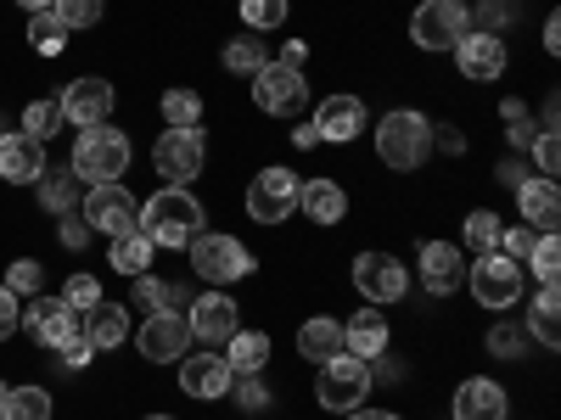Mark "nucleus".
Returning <instances> with one entry per match:
<instances>
[{"instance_id": "obj_34", "label": "nucleus", "mask_w": 561, "mask_h": 420, "mask_svg": "<svg viewBox=\"0 0 561 420\" xmlns=\"http://www.w3.org/2000/svg\"><path fill=\"white\" fill-rule=\"evenodd\" d=\"M264 62H270V51H264V34H237V39L225 45V68H230V73H242V79H253Z\"/></svg>"}, {"instance_id": "obj_57", "label": "nucleus", "mask_w": 561, "mask_h": 420, "mask_svg": "<svg viewBox=\"0 0 561 420\" xmlns=\"http://www.w3.org/2000/svg\"><path fill=\"white\" fill-rule=\"evenodd\" d=\"M545 51H550V57L561 51V18H556V12L545 18Z\"/></svg>"}, {"instance_id": "obj_43", "label": "nucleus", "mask_w": 561, "mask_h": 420, "mask_svg": "<svg viewBox=\"0 0 561 420\" xmlns=\"http://www.w3.org/2000/svg\"><path fill=\"white\" fill-rule=\"evenodd\" d=\"M62 303H68V308H79V314H84V308H96V303H102V280H96V275H84V269H79V275H68Z\"/></svg>"}, {"instance_id": "obj_3", "label": "nucleus", "mask_w": 561, "mask_h": 420, "mask_svg": "<svg viewBox=\"0 0 561 420\" xmlns=\"http://www.w3.org/2000/svg\"><path fill=\"white\" fill-rule=\"evenodd\" d=\"M73 179L84 185H118L124 168H129V135L113 129V124H96V129H79L73 140Z\"/></svg>"}, {"instance_id": "obj_1", "label": "nucleus", "mask_w": 561, "mask_h": 420, "mask_svg": "<svg viewBox=\"0 0 561 420\" xmlns=\"http://www.w3.org/2000/svg\"><path fill=\"white\" fill-rule=\"evenodd\" d=\"M140 230L152 247H192L203 236V202L180 185H163L158 197L140 202Z\"/></svg>"}, {"instance_id": "obj_48", "label": "nucleus", "mask_w": 561, "mask_h": 420, "mask_svg": "<svg viewBox=\"0 0 561 420\" xmlns=\"http://www.w3.org/2000/svg\"><path fill=\"white\" fill-rule=\"evenodd\" d=\"M18 325H23V298L7 287V280H0V342H7Z\"/></svg>"}, {"instance_id": "obj_27", "label": "nucleus", "mask_w": 561, "mask_h": 420, "mask_svg": "<svg viewBox=\"0 0 561 420\" xmlns=\"http://www.w3.org/2000/svg\"><path fill=\"white\" fill-rule=\"evenodd\" d=\"M298 208L314 219V224H337L343 213H348V191L337 179H309L304 191H298Z\"/></svg>"}, {"instance_id": "obj_11", "label": "nucleus", "mask_w": 561, "mask_h": 420, "mask_svg": "<svg viewBox=\"0 0 561 420\" xmlns=\"http://www.w3.org/2000/svg\"><path fill=\"white\" fill-rule=\"evenodd\" d=\"M348 280H354V292H359L370 308L399 303V298L410 292L404 264H399V258H388V253H359V258H354V269H348Z\"/></svg>"}, {"instance_id": "obj_40", "label": "nucleus", "mask_w": 561, "mask_h": 420, "mask_svg": "<svg viewBox=\"0 0 561 420\" xmlns=\"http://www.w3.org/2000/svg\"><path fill=\"white\" fill-rule=\"evenodd\" d=\"M528 269L539 275V287H556V275H561V242H556V230H545V236H534Z\"/></svg>"}, {"instance_id": "obj_55", "label": "nucleus", "mask_w": 561, "mask_h": 420, "mask_svg": "<svg viewBox=\"0 0 561 420\" xmlns=\"http://www.w3.org/2000/svg\"><path fill=\"white\" fill-rule=\"evenodd\" d=\"M500 118H505V129H511V124H534L528 102H517V96H511V102H500Z\"/></svg>"}, {"instance_id": "obj_49", "label": "nucleus", "mask_w": 561, "mask_h": 420, "mask_svg": "<svg viewBox=\"0 0 561 420\" xmlns=\"http://www.w3.org/2000/svg\"><path fill=\"white\" fill-rule=\"evenodd\" d=\"M57 236H62V247H68V253H84V242H90V224L79 219V208H73V213H62Z\"/></svg>"}, {"instance_id": "obj_33", "label": "nucleus", "mask_w": 561, "mask_h": 420, "mask_svg": "<svg viewBox=\"0 0 561 420\" xmlns=\"http://www.w3.org/2000/svg\"><path fill=\"white\" fill-rule=\"evenodd\" d=\"M0 420H51V393L45 387H12L0 398Z\"/></svg>"}, {"instance_id": "obj_51", "label": "nucleus", "mask_w": 561, "mask_h": 420, "mask_svg": "<svg viewBox=\"0 0 561 420\" xmlns=\"http://www.w3.org/2000/svg\"><path fill=\"white\" fill-rule=\"evenodd\" d=\"M433 147H444L449 158H460V152H466V135H460L455 124H438V129H433Z\"/></svg>"}, {"instance_id": "obj_39", "label": "nucleus", "mask_w": 561, "mask_h": 420, "mask_svg": "<svg viewBox=\"0 0 561 420\" xmlns=\"http://www.w3.org/2000/svg\"><path fill=\"white\" fill-rule=\"evenodd\" d=\"M293 18V7L287 0H242V23H248V34H270V28H280Z\"/></svg>"}, {"instance_id": "obj_47", "label": "nucleus", "mask_w": 561, "mask_h": 420, "mask_svg": "<svg viewBox=\"0 0 561 420\" xmlns=\"http://www.w3.org/2000/svg\"><path fill=\"white\" fill-rule=\"evenodd\" d=\"M534 163H539V174H545V179H556V168H561L556 129H539V135H534Z\"/></svg>"}, {"instance_id": "obj_24", "label": "nucleus", "mask_w": 561, "mask_h": 420, "mask_svg": "<svg viewBox=\"0 0 561 420\" xmlns=\"http://www.w3.org/2000/svg\"><path fill=\"white\" fill-rule=\"evenodd\" d=\"M343 353H354V359H365V364H377L382 353H388V319H382V308H359L348 325H343Z\"/></svg>"}, {"instance_id": "obj_9", "label": "nucleus", "mask_w": 561, "mask_h": 420, "mask_svg": "<svg viewBox=\"0 0 561 420\" xmlns=\"http://www.w3.org/2000/svg\"><path fill=\"white\" fill-rule=\"evenodd\" d=\"M203 163H208V140H203V129H163L158 135V147H152V168L163 174V185H192L197 174H203Z\"/></svg>"}, {"instance_id": "obj_50", "label": "nucleus", "mask_w": 561, "mask_h": 420, "mask_svg": "<svg viewBox=\"0 0 561 420\" xmlns=\"http://www.w3.org/2000/svg\"><path fill=\"white\" fill-rule=\"evenodd\" d=\"M505 23H511V7H505V0H483V7H478V23H472V28H478V34H500Z\"/></svg>"}, {"instance_id": "obj_59", "label": "nucleus", "mask_w": 561, "mask_h": 420, "mask_svg": "<svg viewBox=\"0 0 561 420\" xmlns=\"http://www.w3.org/2000/svg\"><path fill=\"white\" fill-rule=\"evenodd\" d=\"M18 7H28V12H45V7H51V0H18Z\"/></svg>"}, {"instance_id": "obj_56", "label": "nucleus", "mask_w": 561, "mask_h": 420, "mask_svg": "<svg viewBox=\"0 0 561 420\" xmlns=\"http://www.w3.org/2000/svg\"><path fill=\"white\" fill-rule=\"evenodd\" d=\"M293 147H298V152H314V147H320V129H314V124H298V129H293Z\"/></svg>"}, {"instance_id": "obj_16", "label": "nucleus", "mask_w": 561, "mask_h": 420, "mask_svg": "<svg viewBox=\"0 0 561 420\" xmlns=\"http://www.w3.org/2000/svg\"><path fill=\"white\" fill-rule=\"evenodd\" d=\"M135 342H140V353H147L152 364H180L185 348H192V325H185L180 308H158V314H147V325H140Z\"/></svg>"}, {"instance_id": "obj_13", "label": "nucleus", "mask_w": 561, "mask_h": 420, "mask_svg": "<svg viewBox=\"0 0 561 420\" xmlns=\"http://www.w3.org/2000/svg\"><path fill=\"white\" fill-rule=\"evenodd\" d=\"M185 325H192V342H203V348H225L230 337L242 331V303H237V298H225V292L214 287V292L192 298V314H185Z\"/></svg>"}, {"instance_id": "obj_2", "label": "nucleus", "mask_w": 561, "mask_h": 420, "mask_svg": "<svg viewBox=\"0 0 561 420\" xmlns=\"http://www.w3.org/2000/svg\"><path fill=\"white\" fill-rule=\"evenodd\" d=\"M433 152V118L415 113V107H393L382 124H377V158L393 168V174H415Z\"/></svg>"}, {"instance_id": "obj_52", "label": "nucleus", "mask_w": 561, "mask_h": 420, "mask_svg": "<svg viewBox=\"0 0 561 420\" xmlns=\"http://www.w3.org/2000/svg\"><path fill=\"white\" fill-rule=\"evenodd\" d=\"M523 179H528V163H523V158H505V163H500V185H505V191H517Z\"/></svg>"}, {"instance_id": "obj_60", "label": "nucleus", "mask_w": 561, "mask_h": 420, "mask_svg": "<svg viewBox=\"0 0 561 420\" xmlns=\"http://www.w3.org/2000/svg\"><path fill=\"white\" fill-rule=\"evenodd\" d=\"M147 420H174V415H147Z\"/></svg>"}, {"instance_id": "obj_36", "label": "nucleus", "mask_w": 561, "mask_h": 420, "mask_svg": "<svg viewBox=\"0 0 561 420\" xmlns=\"http://www.w3.org/2000/svg\"><path fill=\"white\" fill-rule=\"evenodd\" d=\"M135 303L147 308V314H158V308H180V303H192L180 287H169V280H158V275H135Z\"/></svg>"}, {"instance_id": "obj_35", "label": "nucleus", "mask_w": 561, "mask_h": 420, "mask_svg": "<svg viewBox=\"0 0 561 420\" xmlns=\"http://www.w3.org/2000/svg\"><path fill=\"white\" fill-rule=\"evenodd\" d=\"M28 45L39 57H62V45H68V28L57 23V12L45 7V12H28Z\"/></svg>"}, {"instance_id": "obj_58", "label": "nucleus", "mask_w": 561, "mask_h": 420, "mask_svg": "<svg viewBox=\"0 0 561 420\" xmlns=\"http://www.w3.org/2000/svg\"><path fill=\"white\" fill-rule=\"evenodd\" d=\"M343 420H399V415H393V409H365V404H359V409H348Z\"/></svg>"}, {"instance_id": "obj_14", "label": "nucleus", "mask_w": 561, "mask_h": 420, "mask_svg": "<svg viewBox=\"0 0 561 420\" xmlns=\"http://www.w3.org/2000/svg\"><path fill=\"white\" fill-rule=\"evenodd\" d=\"M23 325H28V337L39 342V348H68V342H79L84 337V319H79V308H68L62 298H34L28 308H23Z\"/></svg>"}, {"instance_id": "obj_8", "label": "nucleus", "mask_w": 561, "mask_h": 420, "mask_svg": "<svg viewBox=\"0 0 561 420\" xmlns=\"http://www.w3.org/2000/svg\"><path fill=\"white\" fill-rule=\"evenodd\" d=\"M253 102H259V113H270V118H298L304 102H309L304 68H287V62L270 57V62L253 73Z\"/></svg>"}, {"instance_id": "obj_21", "label": "nucleus", "mask_w": 561, "mask_h": 420, "mask_svg": "<svg viewBox=\"0 0 561 420\" xmlns=\"http://www.w3.org/2000/svg\"><path fill=\"white\" fill-rule=\"evenodd\" d=\"M45 168H51V163H45V147H39V140H28L23 129L12 135H0V179H7V185H34Z\"/></svg>"}, {"instance_id": "obj_31", "label": "nucleus", "mask_w": 561, "mask_h": 420, "mask_svg": "<svg viewBox=\"0 0 561 420\" xmlns=\"http://www.w3.org/2000/svg\"><path fill=\"white\" fill-rule=\"evenodd\" d=\"M34 191H39V202H45V213H73V197H79V179H73V168H45L39 179H34Z\"/></svg>"}, {"instance_id": "obj_42", "label": "nucleus", "mask_w": 561, "mask_h": 420, "mask_svg": "<svg viewBox=\"0 0 561 420\" xmlns=\"http://www.w3.org/2000/svg\"><path fill=\"white\" fill-rule=\"evenodd\" d=\"M534 348V337L523 331V325H494V331H489V353L494 359H523Z\"/></svg>"}, {"instance_id": "obj_62", "label": "nucleus", "mask_w": 561, "mask_h": 420, "mask_svg": "<svg viewBox=\"0 0 561 420\" xmlns=\"http://www.w3.org/2000/svg\"><path fill=\"white\" fill-rule=\"evenodd\" d=\"M7 393H12V387H7V382H0V398H7Z\"/></svg>"}, {"instance_id": "obj_26", "label": "nucleus", "mask_w": 561, "mask_h": 420, "mask_svg": "<svg viewBox=\"0 0 561 420\" xmlns=\"http://www.w3.org/2000/svg\"><path fill=\"white\" fill-rule=\"evenodd\" d=\"M298 353H304L309 364H325L332 353H343V319H332V314L304 319V325H298Z\"/></svg>"}, {"instance_id": "obj_38", "label": "nucleus", "mask_w": 561, "mask_h": 420, "mask_svg": "<svg viewBox=\"0 0 561 420\" xmlns=\"http://www.w3.org/2000/svg\"><path fill=\"white\" fill-rule=\"evenodd\" d=\"M18 124H23V135H28V140H39V147H45V140H51V135L62 129V107H57V102H28Z\"/></svg>"}, {"instance_id": "obj_53", "label": "nucleus", "mask_w": 561, "mask_h": 420, "mask_svg": "<svg viewBox=\"0 0 561 420\" xmlns=\"http://www.w3.org/2000/svg\"><path fill=\"white\" fill-rule=\"evenodd\" d=\"M90 359H96V348H90V342H84V337H79V342H68V348H62V364H68V370H84V364H90Z\"/></svg>"}, {"instance_id": "obj_45", "label": "nucleus", "mask_w": 561, "mask_h": 420, "mask_svg": "<svg viewBox=\"0 0 561 420\" xmlns=\"http://www.w3.org/2000/svg\"><path fill=\"white\" fill-rule=\"evenodd\" d=\"M534 236H539V230H528V224H505V230H500V253H505L511 264H523V258L534 253Z\"/></svg>"}, {"instance_id": "obj_32", "label": "nucleus", "mask_w": 561, "mask_h": 420, "mask_svg": "<svg viewBox=\"0 0 561 420\" xmlns=\"http://www.w3.org/2000/svg\"><path fill=\"white\" fill-rule=\"evenodd\" d=\"M500 213L478 208V213H466V230H460V253L466 258H478V253H500Z\"/></svg>"}, {"instance_id": "obj_54", "label": "nucleus", "mask_w": 561, "mask_h": 420, "mask_svg": "<svg viewBox=\"0 0 561 420\" xmlns=\"http://www.w3.org/2000/svg\"><path fill=\"white\" fill-rule=\"evenodd\" d=\"M275 62H287V68H309V45H304V39H287Z\"/></svg>"}, {"instance_id": "obj_61", "label": "nucleus", "mask_w": 561, "mask_h": 420, "mask_svg": "<svg viewBox=\"0 0 561 420\" xmlns=\"http://www.w3.org/2000/svg\"><path fill=\"white\" fill-rule=\"evenodd\" d=\"M0 135H7V113H0Z\"/></svg>"}, {"instance_id": "obj_4", "label": "nucleus", "mask_w": 561, "mask_h": 420, "mask_svg": "<svg viewBox=\"0 0 561 420\" xmlns=\"http://www.w3.org/2000/svg\"><path fill=\"white\" fill-rule=\"evenodd\" d=\"M370 382H377V370H370L365 359H354V353H332V359L320 364L314 398H320V409L348 415V409H359V404L370 398Z\"/></svg>"}, {"instance_id": "obj_6", "label": "nucleus", "mask_w": 561, "mask_h": 420, "mask_svg": "<svg viewBox=\"0 0 561 420\" xmlns=\"http://www.w3.org/2000/svg\"><path fill=\"white\" fill-rule=\"evenodd\" d=\"M466 34H472V12L460 0H421L410 18V39L421 51H455Z\"/></svg>"}, {"instance_id": "obj_5", "label": "nucleus", "mask_w": 561, "mask_h": 420, "mask_svg": "<svg viewBox=\"0 0 561 420\" xmlns=\"http://www.w3.org/2000/svg\"><path fill=\"white\" fill-rule=\"evenodd\" d=\"M192 269L208 280V287H230V280H248L259 264L248 253L242 236H225V230H203L192 242Z\"/></svg>"}, {"instance_id": "obj_44", "label": "nucleus", "mask_w": 561, "mask_h": 420, "mask_svg": "<svg viewBox=\"0 0 561 420\" xmlns=\"http://www.w3.org/2000/svg\"><path fill=\"white\" fill-rule=\"evenodd\" d=\"M230 398H237V409H248V415H259V409H270V387H264V376H237L230 382Z\"/></svg>"}, {"instance_id": "obj_20", "label": "nucleus", "mask_w": 561, "mask_h": 420, "mask_svg": "<svg viewBox=\"0 0 561 420\" xmlns=\"http://www.w3.org/2000/svg\"><path fill=\"white\" fill-rule=\"evenodd\" d=\"M309 124L320 129V140H332V147H348V140H359V135H365L370 113H365V102H359V96H325V102L314 107V118H309Z\"/></svg>"}, {"instance_id": "obj_17", "label": "nucleus", "mask_w": 561, "mask_h": 420, "mask_svg": "<svg viewBox=\"0 0 561 420\" xmlns=\"http://www.w3.org/2000/svg\"><path fill=\"white\" fill-rule=\"evenodd\" d=\"M230 382H237V370H230L225 353H214V348L180 359V393H185V398H203V404L230 398Z\"/></svg>"}, {"instance_id": "obj_37", "label": "nucleus", "mask_w": 561, "mask_h": 420, "mask_svg": "<svg viewBox=\"0 0 561 420\" xmlns=\"http://www.w3.org/2000/svg\"><path fill=\"white\" fill-rule=\"evenodd\" d=\"M163 124L169 129H203V96L197 90H169L163 96Z\"/></svg>"}, {"instance_id": "obj_7", "label": "nucleus", "mask_w": 561, "mask_h": 420, "mask_svg": "<svg viewBox=\"0 0 561 420\" xmlns=\"http://www.w3.org/2000/svg\"><path fill=\"white\" fill-rule=\"evenodd\" d=\"M466 287H472V303L500 314L523 298V264H511L505 253H478L472 269H466Z\"/></svg>"}, {"instance_id": "obj_29", "label": "nucleus", "mask_w": 561, "mask_h": 420, "mask_svg": "<svg viewBox=\"0 0 561 420\" xmlns=\"http://www.w3.org/2000/svg\"><path fill=\"white\" fill-rule=\"evenodd\" d=\"M225 364L237 370V376H264V364H270V337L264 331H237L225 342Z\"/></svg>"}, {"instance_id": "obj_10", "label": "nucleus", "mask_w": 561, "mask_h": 420, "mask_svg": "<svg viewBox=\"0 0 561 420\" xmlns=\"http://www.w3.org/2000/svg\"><path fill=\"white\" fill-rule=\"evenodd\" d=\"M298 191H304V179L293 168H259L253 185H248V219L253 224H280V219H293L298 213Z\"/></svg>"}, {"instance_id": "obj_18", "label": "nucleus", "mask_w": 561, "mask_h": 420, "mask_svg": "<svg viewBox=\"0 0 561 420\" xmlns=\"http://www.w3.org/2000/svg\"><path fill=\"white\" fill-rule=\"evenodd\" d=\"M455 62H460V79H472V84H494L500 73H505V62H511V51H505V39L500 34H466L460 45H455Z\"/></svg>"}, {"instance_id": "obj_46", "label": "nucleus", "mask_w": 561, "mask_h": 420, "mask_svg": "<svg viewBox=\"0 0 561 420\" xmlns=\"http://www.w3.org/2000/svg\"><path fill=\"white\" fill-rule=\"evenodd\" d=\"M39 280H45V275H39L34 258H18V264L7 269V287H12L18 298H39Z\"/></svg>"}, {"instance_id": "obj_30", "label": "nucleus", "mask_w": 561, "mask_h": 420, "mask_svg": "<svg viewBox=\"0 0 561 420\" xmlns=\"http://www.w3.org/2000/svg\"><path fill=\"white\" fill-rule=\"evenodd\" d=\"M152 242H147V230H124V236H113V253H107V264L118 269V275H147V264H152Z\"/></svg>"}, {"instance_id": "obj_22", "label": "nucleus", "mask_w": 561, "mask_h": 420, "mask_svg": "<svg viewBox=\"0 0 561 420\" xmlns=\"http://www.w3.org/2000/svg\"><path fill=\"white\" fill-rule=\"evenodd\" d=\"M517 213H523V224L528 230H556V219H561V191H556V179H545V174H528L523 185H517Z\"/></svg>"}, {"instance_id": "obj_15", "label": "nucleus", "mask_w": 561, "mask_h": 420, "mask_svg": "<svg viewBox=\"0 0 561 420\" xmlns=\"http://www.w3.org/2000/svg\"><path fill=\"white\" fill-rule=\"evenodd\" d=\"M57 107H62V124L96 129V124H107V113H113V84L96 79V73L68 79V84H62V96H57Z\"/></svg>"}, {"instance_id": "obj_28", "label": "nucleus", "mask_w": 561, "mask_h": 420, "mask_svg": "<svg viewBox=\"0 0 561 420\" xmlns=\"http://www.w3.org/2000/svg\"><path fill=\"white\" fill-rule=\"evenodd\" d=\"M523 331H528L539 348H561V298H556V287H539Z\"/></svg>"}, {"instance_id": "obj_41", "label": "nucleus", "mask_w": 561, "mask_h": 420, "mask_svg": "<svg viewBox=\"0 0 561 420\" xmlns=\"http://www.w3.org/2000/svg\"><path fill=\"white\" fill-rule=\"evenodd\" d=\"M51 12H57V23H62L68 34H79V28H90V23H102L107 0H51Z\"/></svg>"}, {"instance_id": "obj_25", "label": "nucleus", "mask_w": 561, "mask_h": 420, "mask_svg": "<svg viewBox=\"0 0 561 420\" xmlns=\"http://www.w3.org/2000/svg\"><path fill=\"white\" fill-rule=\"evenodd\" d=\"M84 342L96 348V353L102 348H124L129 342V308L124 303H107V298L96 308H84Z\"/></svg>"}, {"instance_id": "obj_12", "label": "nucleus", "mask_w": 561, "mask_h": 420, "mask_svg": "<svg viewBox=\"0 0 561 420\" xmlns=\"http://www.w3.org/2000/svg\"><path fill=\"white\" fill-rule=\"evenodd\" d=\"M84 224L90 230H102V236H124V230H140V202L135 191L118 179V185H90V197H84Z\"/></svg>"}, {"instance_id": "obj_23", "label": "nucleus", "mask_w": 561, "mask_h": 420, "mask_svg": "<svg viewBox=\"0 0 561 420\" xmlns=\"http://www.w3.org/2000/svg\"><path fill=\"white\" fill-rule=\"evenodd\" d=\"M511 404H505V387L489 382V376H466L455 387V420H505Z\"/></svg>"}, {"instance_id": "obj_19", "label": "nucleus", "mask_w": 561, "mask_h": 420, "mask_svg": "<svg viewBox=\"0 0 561 420\" xmlns=\"http://www.w3.org/2000/svg\"><path fill=\"white\" fill-rule=\"evenodd\" d=\"M421 287L433 298H449L466 287V253L455 242H421Z\"/></svg>"}]
</instances>
